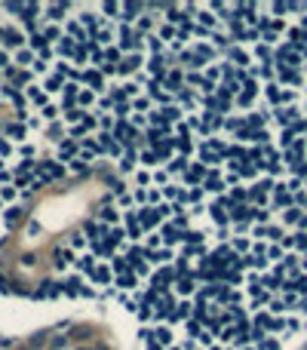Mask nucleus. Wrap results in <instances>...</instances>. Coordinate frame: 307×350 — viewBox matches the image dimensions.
Wrapping results in <instances>:
<instances>
[{
	"instance_id": "nucleus-1",
	"label": "nucleus",
	"mask_w": 307,
	"mask_h": 350,
	"mask_svg": "<svg viewBox=\"0 0 307 350\" xmlns=\"http://www.w3.org/2000/svg\"><path fill=\"white\" fill-rule=\"evenodd\" d=\"M188 313H191V304L185 301V304H178V310H175V313H169V320H185Z\"/></svg>"
},
{
	"instance_id": "nucleus-2",
	"label": "nucleus",
	"mask_w": 307,
	"mask_h": 350,
	"mask_svg": "<svg viewBox=\"0 0 307 350\" xmlns=\"http://www.w3.org/2000/svg\"><path fill=\"white\" fill-rule=\"evenodd\" d=\"M19 221H22V209H9V212H6V225H9V228H15Z\"/></svg>"
},
{
	"instance_id": "nucleus-3",
	"label": "nucleus",
	"mask_w": 307,
	"mask_h": 350,
	"mask_svg": "<svg viewBox=\"0 0 307 350\" xmlns=\"http://www.w3.org/2000/svg\"><path fill=\"white\" fill-rule=\"evenodd\" d=\"M154 335H157V341H160V344H169V341H172V332H169V329H157Z\"/></svg>"
},
{
	"instance_id": "nucleus-4",
	"label": "nucleus",
	"mask_w": 307,
	"mask_h": 350,
	"mask_svg": "<svg viewBox=\"0 0 307 350\" xmlns=\"http://www.w3.org/2000/svg\"><path fill=\"white\" fill-rule=\"evenodd\" d=\"M138 65H141V59H138V55H135V59H126V62L120 65V71H135Z\"/></svg>"
},
{
	"instance_id": "nucleus-5",
	"label": "nucleus",
	"mask_w": 307,
	"mask_h": 350,
	"mask_svg": "<svg viewBox=\"0 0 307 350\" xmlns=\"http://www.w3.org/2000/svg\"><path fill=\"white\" fill-rule=\"evenodd\" d=\"M277 120L280 123H289V120H295V111L289 108V111H277Z\"/></svg>"
},
{
	"instance_id": "nucleus-6",
	"label": "nucleus",
	"mask_w": 307,
	"mask_h": 350,
	"mask_svg": "<svg viewBox=\"0 0 307 350\" xmlns=\"http://www.w3.org/2000/svg\"><path fill=\"white\" fill-rule=\"evenodd\" d=\"M86 80H89V86H96V89L102 86V77H99L96 71H89V74H86Z\"/></svg>"
},
{
	"instance_id": "nucleus-7",
	"label": "nucleus",
	"mask_w": 307,
	"mask_h": 350,
	"mask_svg": "<svg viewBox=\"0 0 307 350\" xmlns=\"http://www.w3.org/2000/svg\"><path fill=\"white\" fill-rule=\"evenodd\" d=\"M151 71L157 74V77H163V74H166V71H163V62H160V59H154V62H151Z\"/></svg>"
},
{
	"instance_id": "nucleus-8",
	"label": "nucleus",
	"mask_w": 307,
	"mask_h": 350,
	"mask_svg": "<svg viewBox=\"0 0 307 350\" xmlns=\"http://www.w3.org/2000/svg\"><path fill=\"white\" fill-rule=\"evenodd\" d=\"M28 96L37 102V105H43V102H46V96H43V92H37V89H28Z\"/></svg>"
},
{
	"instance_id": "nucleus-9",
	"label": "nucleus",
	"mask_w": 307,
	"mask_h": 350,
	"mask_svg": "<svg viewBox=\"0 0 307 350\" xmlns=\"http://www.w3.org/2000/svg\"><path fill=\"white\" fill-rule=\"evenodd\" d=\"M185 239H188V243H200V239H203V233H197V231H191V233H185Z\"/></svg>"
},
{
	"instance_id": "nucleus-10",
	"label": "nucleus",
	"mask_w": 307,
	"mask_h": 350,
	"mask_svg": "<svg viewBox=\"0 0 307 350\" xmlns=\"http://www.w3.org/2000/svg\"><path fill=\"white\" fill-rule=\"evenodd\" d=\"M191 289H194V286H191V280H178V292H185V295H188Z\"/></svg>"
},
{
	"instance_id": "nucleus-11",
	"label": "nucleus",
	"mask_w": 307,
	"mask_h": 350,
	"mask_svg": "<svg viewBox=\"0 0 307 350\" xmlns=\"http://www.w3.org/2000/svg\"><path fill=\"white\" fill-rule=\"evenodd\" d=\"M230 55H233V62H237V65H246V55H243V52H240V49H233V52H230Z\"/></svg>"
},
{
	"instance_id": "nucleus-12",
	"label": "nucleus",
	"mask_w": 307,
	"mask_h": 350,
	"mask_svg": "<svg viewBox=\"0 0 307 350\" xmlns=\"http://www.w3.org/2000/svg\"><path fill=\"white\" fill-rule=\"evenodd\" d=\"M93 276H96V280H99V283H104V280H107V270H104V267H99V270H96Z\"/></svg>"
},
{
	"instance_id": "nucleus-13",
	"label": "nucleus",
	"mask_w": 307,
	"mask_h": 350,
	"mask_svg": "<svg viewBox=\"0 0 307 350\" xmlns=\"http://www.w3.org/2000/svg\"><path fill=\"white\" fill-rule=\"evenodd\" d=\"M138 317H141V320H148V317H151V307H148V304H141V307H138Z\"/></svg>"
},
{
	"instance_id": "nucleus-14",
	"label": "nucleus",
	"mask_w": 307,
	"mask_h": 350,
	"mask_svg": "<svg viewBox=\"0 0 307 350\" xmlns=\"http://www.w3.org/2000/svg\"><path fill=\"white\" fill-rule=\"evenodd\" d=\"M295 246H298V249H307V236H304V233H298V239H295Z\"/></svg>"
},
{
	"instance_id": "nucleus-15",
	"label": "nucleus",
	"mask_w": 307,
	"mask_h": 350,
	"mask_svg": "<svg viewBox=\"0 0 307 350\" xmlns=\"http://www.w3.org/2000/svg\"><path fill=\"white\" fill-rule=\"evenodd\" d=\"M206 188H209V191H221V181H218V178H212V181L206 184Z\"/></svg>"
},
{
	"instance_id": "nucleus-16",
	"label": "nucleus",
	"mask_w": 307,
	"mask_h": 350,
	"mask_svg": "<svg viewBox=\"0 0 307 350\" xmlns=\"http://www.w3.org/2000/svg\"><path fill=\"white\" fill-rule=\"evenodd\" d=\"M77 264H80L83 270H93V258H83V261H77Z\"/></svg>"
},
{
	"instance_id": "nucleus-17",
	"label": "nucleus",
	"mask_w": 307,
	"mask_h": 350,
	"mask_svg": "<svg viewBox=\"0 0 307 350\" xmlns=\"http://www.w3.org/2000/svg\"><path fill=\"white\" fill-rule=\"evenodd\" d=\"M212 215H215V221H224V212H221V206H215V209H212Z\"/></svg>"
},
{
	"instance_id": "nucleus-18",
	"label": "nucleus",
	"mask_w": 307,
	"mask_h": 350,
	"mask_svg": "<svg viewBox=\"0 0 307 350\" xmlns=\"http://www.w3.org/2000/svg\"><path fill=\"white\" fill-rule=\"evenodd\" d=\"M261 350H277V341H264V344H261Z\"/></svg>"
},
{
	"instance_id": "nucleus-19",
	"label": "nucleus",
	"mask_w": 307,
	"mask_h": 350,
	"mask_svg": "<svg viewBox=\"0 0 307 350\" xmlns=\"http://www.w3.org/2000/svg\"><path fill=\"white\" fill-rule=\"evenodd\" d=\"M304 264H307V255H304Z\"/></svg>"
},
{
	"instance_id": "nucleus-20",
	"label": "nucleus",
	"mask_w": 307,
	"mask_h": 350,
	"mask_svg": "<svg viewBox=\"0 0 307 350\" xmlns=\"http://www.w3.org/2000/svg\"><path fill=\"white\" fill-rule=\"evenodd\" d=\"M172 350H175V347H172Z\"/></svg>"
}]
</instances>
